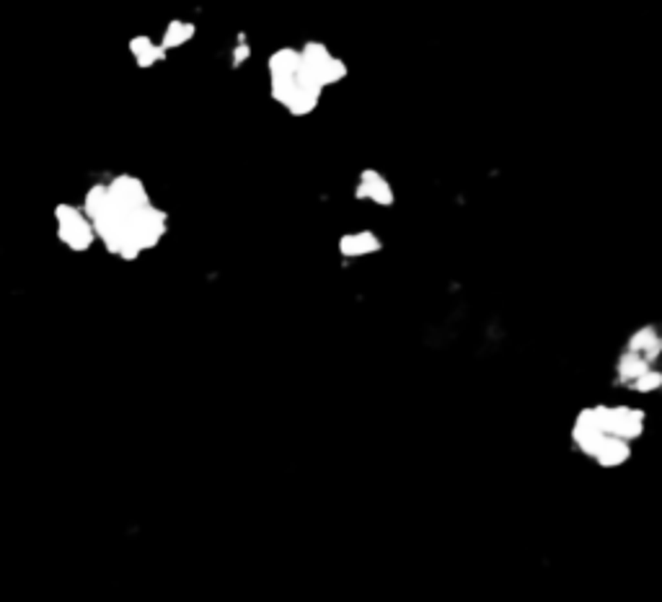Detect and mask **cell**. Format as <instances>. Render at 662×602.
Returning <instances> with one entry per match:
<instances>
[{
  "mask_svg": "<svg viewBox=\"0 0 662 602\" xmlns=\"http://www.w3.org/2000/svg\"><path fill=\"white\" fill-rule=\"evenodd\" d=\"M269 93L293 117H308L318 109L324 86L306 68L295 47H279L267 59Z\"/></svg>",
  "mask_w": 662,
  "mask_h": 602,
  "instance_id": "cell-1",
  "label": "cell"
},
{
  "mask_svg": "<svg viewBox=\"0 0 662 602\" xmlns=\"http://www.w3.org/2000/svg\"><path fill=\"white\" fill-rule=\"evenodd\" d=\"M595 424L608 437L634 442L644 435V411L634 406H590Z\"/></svg>",
  "mask_w": 662,
  "mask_h": 602,
  "instance_id": "cell-2",
  "label": "cell"
},
{
  "mask_svg": "<svg viewBox=\"0 0 662 602\" xmlns=\"http://www.w3.org/2000/svg\"><path fill=\"white\" fill-rule=\"evenodd\" d=\"M300 57L306 62V68L313 73V78L327 88V86H336L347 78V65L342 57H336L334 52L329 50L321 41H306L300 47Z\"/></svg>",
  "mask_w": 662,
  "mask_h": 602,
  "instance_id": "cell-3",
  "label": "cell"
},
{
  "mask_svg": "<svg viewBox=\"0 0 662 602\" xmlns=\"http://www.w3.org/2000/svg\"><path fill=\"white\" fill-rule=\"evenodd\" d=\"M55 220H57V238L73 251H89L93 243V227L91 220L83 215V209L73 205H57L55 207Z\"/></svg>",
  "mask_w": 662,
  "mask_h": 602,
  "instance_id": "cell-4",
  "label": "cell"
},
{
  "mask_svg": "<svg viewBox=\"0 0 662 602\" xmlns=\"http://www.w3.org/2000/svg\"><path fill=\"white\" fill-rule=\"evenodd\" d=\"M355 197L362 199V202H373L378 207H391L396 202L394 187L388 184V178L380 173V171H373V168H365L360 178H357V187H355Z\"/></svg>",
  "mask_w": 662,
  "mask_h": 602,
  "instance_id": "cell-5",
  "label": "cell"
},
{
  "mask_svg": "<svg viewBox=\"0 0 662 602\" xmlns=\"http://www.w3.org/2000/svg\"><path fill=\"white\" fill-rule=\"evenodd\" d=\"M383 248V241L373 230H355L339 238V254L344 258H362L370 254H378Z\"/></svg>",
  "mask_w": 662,
  "mask_h": 602,
  "instance_id": "cell-6",
  "label": "cell"
},
{
  "mask_svg": "<svg viewBox=\"0 0 662 602\" xmlns=\"http://www.w3.org/2000/svg\"><path fill=\"white\" fill-rule=\"evenodd\" d=\"M590 460H595L600 468H618V465L632 460V442H623V440H616V437H605L603 442L595 447Z\"/></svg>",
  "mask_w": 662,
  "mask_h": 602,
  "instance_id": "cell-7",
  "label": "cell"
},
{
  "mask_svg": "<svg viewBox=\"0 0 662 602\" xmlns=\"http://www.w3.org/2000/svg\"><path fill=\"white\" fill-rule=\"evenodd\" d=\"M623 349H626V352H632V355H636V357H644V359H650V362H657L660 349H662L660 331H657L654 326L636 328V331L629 336V341H626V346H623Z\"/></svg>",
  "mask_w": 662,
  "mask_h": 602,
  "instance_id": "cell-8",
  "label": "cell"
},
{
  "mask_svg": "<svg viewBox=\"0 0 662 602\" xmlns=\"http://www.w3.org/2000/svg\"><path fill=\"white\" fill-rule=\"evenodd\" d=\"M129 52H132V57L138 62V68H153V65L163 62L168 55L158 41H153L150 37H132L129 39Z\"/></svg>",
  "mask_w": 662,
  "mask_h": 602,
  "instance_id": "cell-9",
  "label": "cell"
},
{
  "mask_svg": "<svg viewBox=\"0 0 662 602\" xmlns=\"http://www.w3.org/2000/svg\"><path fill=\"white\" fill-rule=\"evenodd\" d=\"M194 34H197V26L192 23V21H181V19H174L171 23L166 26V31H163V37H160V47L163 50H178V47H184L187 41L194 39Z\"/></svg>",
  "mask_w": 662,
  "mask_h": 602,
  "instance_id": "cell-10",
  "label": "cell"
},
{
  "mask_svg": "<svg viewBox=\"0 0 662 602\" xmlns=\"http://www.w3.org/2000/svg\"><path fill=\"white\" fill-rule=\"evenodd\" d=\"M660 383H662V375L652 367V370H650V373H644V375L639 377V380H636V383H634L629 391H634V393H654V391L660 388Z\"/></svg>",
  "mask_w": 662,
  "mask_h": 602,
  "instance_id": "cell-11",
  "label": "cell"
},
{
  "mask_svg": "<svg viewBox=\"0 0 662 602\" xmlns=\"http://www.w3.org/2000/svg\"><path fill=\"white\" fill-rule=\"evenodd\" d=\"M251 57V44H248L243 37L236 41V47H233V55H230V59H233V68H241L246 59Z\"/></svg>",
  "mask_w": 662,
  "mask_h": 602,
  "instance_id": "cell-12",
  "label": "cell"
}]
</instances>
